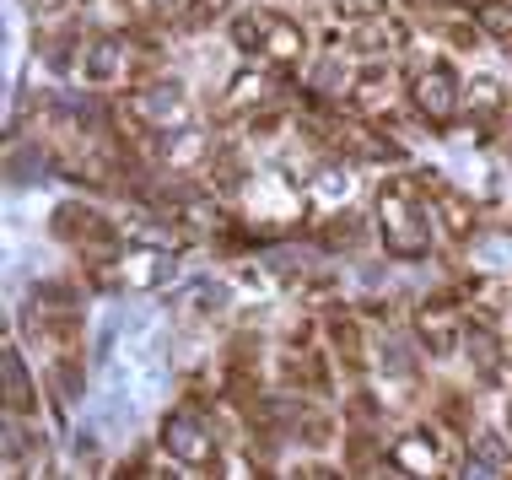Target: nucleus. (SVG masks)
<instances>
[{"instance_id": "nucleus-10", "label": "nucleus", "mask_w": 512, "mask_h": 480, "mask_svg": "<svg viewBox=\"0 0 512 480\" xmlns=\"http://www.w3.org/2000/svg\"><path fill=\"white\" fill-rule=\"evenodd\" d=\"M49 232L76 254H98V249H114L119 243V222L108 211H98V205H87V200H60L54 205Z\"/></svg>"}, {"instance_id": "nucleus-23", "label": "nucleus", "mask_w": 512, "mask_h": 480, "mask_svg": "<svg viewBox=\"0 0 512 480\" xmlns=\"http://www.w3.org/2000/svg\"><path fill=\"white\" fill-rule=\"evenodd\" d=\"M362 238H367V216H362V211H329V227L318 232V249L351 254Z\"/></svg>"}, {"instance_id": "nucleus-14", "label": "nucleus", "mask_w": 512, "mask_h": 480, "mask_svg": "<svg viewBox=\"0 0 512 480\" xmlns=\"http://www.w3.org/2000/svg\"><path fill=\"white\" fill-rule=\"evenodd\" d=\"M254 60H265L270 71H297L308 60V27L292 22L286 11H270V27H265V44H259Z\"/></svg>"}, {"instance_id": "nucleus-18", "label": "nucleus", "mask_w": 512, "mask_h": 480, "mask_svg": "<svg viewBox=\"0 0 512 480\" xmlns=\"http://www.w3.org/2000/svg\"><path fill=\"white\" fill-rule=\"evenodd\" d=\"M329 346H335L340 367L351 378H367V346H362V324H356V313H329Z\"/></svg>"}, {"instance_id": "nucleus-24", "label": "nucleus", "mask_w": 512, "mask_h": 480, "mask_svg": "<svg viewBox=\"0 0 512 480\" xmlns=\"http://www.w3.org/2000/svg\"><path fill=\"white\" fill-rule=\"evenodd\" d=\"M184 308L195 313V319H216V313H227V281H216V276L189 281L184 286Z\"/></svg>"}, {"instance_id": "nucleus-27", "label": "nucleus", "mask_w": 512, "mask_h": 480, "mask_svg": "<svg viewBox=\"0 0 512 480\" xmlns=\"http://www.w3.org/2000/svg\"><path fill=\"white\" fill-rule=\"evenodd\" d=\"M76 27H60V33H44L38 38V54H44V60L54 65V71H71L76 65Z\"/></svg>"}, {"instance_id": "nucleus-3", "label": "nucleus", "mask_w": 512, "mask_h": 480, "mask_svg": "<svg viewBox=\"0 0 512 480\" xmlns=\"http://www.w3.org/2000/svg\"><path fill=\"white\" fill-rule=\"evenodd\" d=\"M119 114L130 119L135 135L157 141V135H173V130L195 125V98H189V87L178 76H146L141 87H124Z\"/></svg>"}, {"instance_id": "nucleus-5", "label": "nucleus", "mask_w": 512, "mask_h": 480, "mask_svg": "<svg viewBox=\"0 0 512 480\" xmlns=\"http://www.w3.org/2000/svg\"><path fill=\"white\" fill-rule=\"evenodd\" d=\"M410 108L421 114V125L432 135H448L464 114V81L442 54H426V60L410 65Z\"/></svg>"}, {"instance_id": "nucleus-4", "label": "nucleus", "mask_w": 512, "mask_h": 480, "mask_svg": "<svg viewBox=\"0 0 512 480\" xmlns=\"http://www.w3.org/2000/svg\"><path fill=\"white\" fill-rule=\"evenodd\" d=\"M238 205H243V222L254 227V238L265 243L270 232H281V227H292L302 211H308V184H292V173H281V168H259V173H248V184L238 189Z\"/></svg>"}, {"instance_id": "nucleus-11", "label": "nucleus", "mask_w": 512, "mask_h": 480, "mask_svg": "<svg viewBox=\"0 0 512 480\" xmlns=\"http://www.w3.org/2000/svg\"><path fill=\"white\" fill-rule=\"evenodd\" d=\"M464 119H475L480 130H496V125H512V87L502 76L480 71L464 81Z\"/></svg>"}, {"instance_id": "nucleus-7", "label": "nucleus", "mask_w": 512, "mask_h": 480, "mask_svg": "<svg viewBox=\"0 0 512 480\" xmlns=\"http://www.w3.org/2000/svg\"><path fill=\"white\" fill-rule=\"evenodd\" d=\"M27 329L49 346H71L81 335V292L71 281H38L27 303Z\"/></svg>"}, {"instance_id": "nucleus-13", "label": "nucleus", "mask_w": 512, "mask_h": 480, "mask_svg": "<svg viewBox=\"0 0 512 480\" xmlns=\"http://www.w3.org/2000/svg\"><path fill=\"white\" fill-rule=\"evenodd\" d=\"M281 98V81H275L265 65H243L238 76H227V92H221V108L227 114H270V103Z\"/></svg>"}, {"instance_id": "nucleus-20", "label": "nucleus", "mask_w": 512, "mask_h": 480, "mask_svg": "<svg viewBox=\"0 0 512 480\" xmlns=\"http://www.w3.org/2000/svg\"><path fill=\"white\" fill-rule=\"evenodd\" d=\"M345 195H351V168H345V157H324L308 178V200L318 211H335V205H345Z\"/></svg>"}, {"instance_id": "nucleus-2", "label": "nucleus", "mask_w": 512, "mask_h": 480, "mask_svg": "<svg viewBox=\"0 0 512 480\" xmlns=\"http://www.w3.org/2000/svg\"><path fill=\"white\" fill-rule=\"evenodd\" d=\"M81 276L103 297H146L178 276V254L162 243H114V249L81 254Z\"/></svg>"}, {"instance_id": "nucleus-6", "label": "nucleus", "mask_w": 512, "mask_h": 480, "mask_svg": "<svg viewBox=\"0 0 512 480\" xmlns=\"http://www.w3.org/2000/svg\"><path fill=\"white\" fill-rule=\"evenodd\" d=\"M157 448L173 464H184V470L221 475V443H216V427L200 405H173L168 416L157 421Z\"/></svg>"}, {"instance_id": "nucleus-12", "label": "nucleus", "mask_w": 512, "mask_h": 480, "mask_svg": "<svg viewBox=\"0 0 512 480\" xmlns=\"http://www.w3.org/2000/svg\"><path fill=\"white\" fill-rule=\"evenodd\" d=\"M383 464H389V475H442V443L432 427H410L399 432L389 443V454H383Z\"/></svg>"}, {"instance_id": "nucleus-8", "label": "nucleus", "mask_w": 512, "mask_h": 480, "mask_svg": "<svg viewBox=\"0 0 512 480\" xmlns=\"http://www.w3.org/2000/svg\"><path fill=\"white\" fill-rule=\"evenodd\" d=\"M81 76L92 81V87H141V60H135V33H124V27H108L98 33L87 49H81Z\"/></svg>"}, {"instance_id": "nucleus-1", "label": "nucleus", "mask_w": 512, "mask_h": 480, "mask_svg": "<svg viewBox=\"0 0 512 480\" xmlns=\"http://www.w3.org/2000/svg\"><path fill=\"white\" fill-rule=\"evenodd\" d=\"M421 173H389L372 195V222L378 243L394 265H426L432 259V200H426Z\"/></svg>"}, {"instance_id": "nucleus-31", "label": "nucleus", "mask_w": 512, "mask_h": 480, "mask_svg": "<svg viewBox=\"0 0 512 480\" xmlns=\"http://www.w3.org/2000/svg\"><path fill=\"white\" fill-rule=\"evenodd\" d=\"M27 11H33V17H44V22H54V17H65V11H71V0H22Z\"/></svg>"}, {"instance_id": "nucleus-26", "label": "nucleus", "mask_w": 512, "mask_h": 480, "mask_svg": "<svg viewBox=\"0 0 512 480\" xmlns=\"http://www.w3.org/2000/svg\"><path fill=\"white\" fill-rule=\"evenodd\" d=\"M221 17H232V0H184V11H178V27L195 38V33H205L211 22H221Z\"/></svg>"}, {"instance_id": "nucleus-34", "label": "nucleus", "mask_w": 512, "mask_h": 480, "mask_svg": "<svg viewBox=\"0 0 512 480\" xmlns=\"http://www.w3.org/2000/svg\"><path fill=\"white\" fill-rule=\"evenodd\" d=\"M507 162H512V135H507Z\"/></svg>"}, {"instance_id": "nucleus-15", "label": "nucleus", "mask_w": 512, "mask_h": 480, "mask_svg": "<svg viewBox=\"0 0 512 480\" xmlns=\"http://www.w3.org/2000/svg\"><path fill=\"white\" fill-rule=\"evenodd\" d=\"M345 98H351V108L362 119H378V108H389V98H394V65L389 60H367L362 71H356Z\"/></svg>"}, {"instance_id": "nucleus-25", "label": "nucleus", "mask_w": 512, "mask_h": 480, "mask_svg": "<svg viewBox=\"0 0 512 480\" xmlns=\"http://www.w3.org/2000/svg\"><path fill=\"white\" fill-rule=\"evenodd\" d=\"M475 27L496 44H512V0H475Z\"/></svg>"}, {"instance_id": "nucleus-29", "label": "nucleus", "mask_w": 512, "mask_h": 480, "mask_svg": "<svg viewBox=\"0 0 512 480\" xmlns=\"http://www.w3.org/2000/svg\"><path fill=\"white\" fill-rule=\"evenodd\" d=\"M292 437L302 448H324V443H335V421L329 416H302V427H292Z\"/></svg>"}, {"instance_id": "nucleus-9", "label": "nucleus", "mask_w": 512, "mask_h": 480, "mask_svg": "<svg viewBox=\"0 0 512 480\" xmlns=\"http://www.w3.org/2000/svg\"><path fill=\"white\" fill-rule=\"evenodd\" d=\"M464 329H469V303L459 292H432V297L415 303V340H421V351L437 356V362L459 351Z\"/></svg>"}, {"instance_id": "nucleus-21", "label": "nucleus", "mask_w": 512, "mask_h": 480, "mask_svg": "<svg viewBox=\"0 0 512 480\" xmlns=\"http://www.w3.org/2000/svg\"><path fill=\"white\" fill-rule=\"evenodd\" d=\"M265 27H270V11L265 6H243L227 17V44L238 54H259V44H265Z\"/></svg>"}, {"instance_id": "nucleus-28", "label": "nucleus", "mask_w": 512, "mask_h": 480, "mask_svg": "<svg viewBox=\"0 0 512 480\" xmlns=\"http://www.w3.org/2000/svg\"><path fill=\"white\" fill-rule=\"evenodd\" d=\"M329 11H335V22H378L389 17V0H329Z\"/></svg>"}, {"instance_id": "nucleus-30", "label": "nucleus", "mask_w": 512, "mask_h": 480, "mask_svg": "<svg viewBox=\"0 0 512 480\" xmlns=\"http://www.w3.org/2000/svg\"><path fill=\"white\" fill-rule=\"evenodd\" d=\"M44 152L33 157V173H44ZM11 184H27V152H17V146H11Z\"/></svg>"}, {"instance_id": "nucleus-33", "label": "nucleus", "mask_w": 512, "mask_h": 480, "mask_svg": "<svg viewBox=\"0 0 512 480\" xmlns=\"http://www.w3.org/2000/svg\"><path fill=\"white\" fill-rule=\"evenodd\" d=\"M432 6H464V0H432Z\"/></svg>"}, {"instance_id": "nucleus-16", "label": "nucleus", "mask_w": 512, "mask_h": 480, "mask_svg": "<svg viewBox=\"0 0 512 480\" xmlns=\"http://www.w3.org/2000/svg\"><path fill=\"white\" fill-rule=\"evenodd\" d=\"M0 367H6V416L33 421L38 416V389H33V373H27L17 340H6V346H0Z\"/></svg>"}, {"instance_id": "nucleus-22", "label": "nucleus", "mask_w": 512, "mask_h": 480, "mask_svg": "<svg viewBox=\"0 0 512 480\" xmlns=\"http://www.w3.org/2000/svg\"><path fill=\"white\" fill-rule=\"evenodd\" d=\"M49 383H54V400H60V410H71L81 394H87V373H81V362L71 356V346H60V356L49 362Z\"/></svg>"}, {"instance_id": "nucleus-19", "label": "nucleus", "mask_w": 512, "mask_h": 480, "mask_svg": "<svg viewBox=\"0 0 512 480\" xmlns=\"http://www.w3.org/2000/svg\"><path fill=\"white\" fill-rule=\"evenodd\" d=\"M399 44H405V27L389 22V17H378V22H356V33L345 38V49L362 54V60H389Z\"/></svg>"}, {"instance_id": "nucleus-32", "label": "nucleus", "mask_w": 512, "mask_h": 480, "mask_svg": "<svg viewBox=\"0 0 512 480\" xmlns=\"http://www.w3.org/2000/svg\"><path fill=\"white\" fill-rule=\"evenodd\" d=\"M151 6H184V0H151Z\"/></svg>"}, {"instance_id": "nucleus-17", "label": "nucleus", "mask_w": 512, "mask_h": 480, "mask_svg": "<svg viewBox=\"0 0 512 480\" xmlns=\"http://www.w3.org/2000/svg\"><path fill=\"white\" fill-rule=\"evenodd\" d=\"M464 459H469V475H507V470H512V448H507V432L475 427V432L464 437Z\"/></svg>"}]
</instances>
